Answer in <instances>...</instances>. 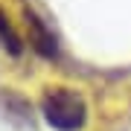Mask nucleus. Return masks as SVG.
<instances>
[{
	"label": "nucleus",
	"mask_w": 131,
	"mask_h": 131,
	"mask_svg": "<svg viewBox=\"0 0 131 131\" xmlns=\"http://www.w3.org/2000/svg\"><path fill=\"white\" fill-rule=\"evenodd\" d=\"M41 114L47 125L56 131H82L88 125V102L73 88H44L41 93Z\"/></svg>",
	"instance_id": "f257e3e1"
},
{
	"label": "nucleus",
	"mask_w": 131,
	"mask_h": 131,
	"mask_svg": "<svg viewBox=\"0 0 131 131\" xmlns=\"http://www.w3.org/2000/svg\"><path fill=\"white\" fill-rule=\"evenodd\" d=\"M20 15H24V29H26V41L41 58H58V35L52 32V26L38 15L29 3L20 6Z\"/></svg>",
	"instance_id": "f03ea898"
},
{
	"label": "nucleus",
	"mask_w": 131,
	"mask_h": 131,
	"mask_svg": "<svg viewBox=\"0 0 131 131\" xmlns=\"http://www.w3.org/2000/svg\"><path fill=\"white\" fill-rule=\"evenodd\" d=\"M0 47L9 52V56H20L24 52V38L12 26V20H9V15H6L3 6H0Z\"/></svg>",
	"instance_id": "20e7f679"
},
{
	"label": "nucleus",
	"mask_w": 131,
	"mask_h": 131,
	"mask_svg": "<svg viewBox=\"0 0 131 131\" xmlns=\"http://www.w3.org/2000/svg\"><path fill=\"white\" fill-rule=\"evenodd\" d=\"M0 117L18 125H32V105L26 102L20 93H15L12 88L0 90Z\"/></svg>",
	"instance_id": "7ed1b4c3"
}]
</instances>
